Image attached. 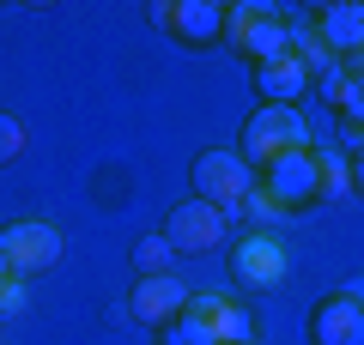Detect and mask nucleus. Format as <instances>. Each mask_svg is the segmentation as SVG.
<instances>
[{"mask_svg": "<svg viewBox=\"0 0 364 345\" xmlns=\"http://www.w3.org/2000/svg\"><path fill=\"white\" fill-rule=\"evenodd\" d=\"M225 43H231L249 67H267V61H279V55H291V18L279 13V6L237 0V6H225Z\"/></svg>", "mask_w": 364, "mask_h": 345, "instance_id": "1", "label": "nucleus"}, {"mask_svg": "<svg viewBox=\"0 0 364 345\" xmlns=\"http://www.w3.org/2000/svg\"><path fill=\"white\" fill-rule=\"evenodd\" d=\"M304 146H310L304 115L286 109V103H261V109L243 121V146H237V158H243V164L261 176L267 164H279L286 152H304Z\"/></svg>", "mask_w": 364, "mask_h": 345, "instance_id": "2", "label": "nucleus"}, {"mask_svg": "<svg viewBox=\"0 0 364 345\" xmlns=\"http://www.w3.org/2000/svg\"><path fill=\"white\" fill-rule=\"evenodd\" d=\"M188 182H195V200H213L219 212L237 218V206L249 200V188H255V170L243 164V158L231 152V146H213V152L195 158V170H188Z\"/></svg>", "mask_w": 364, "mask_h": 345, "instance_id": "3", "label": "nucleus"}, {"mask_svg": "<svg viewBox=\"0 0 364 345\" xmlns=\"http://www.w3.org/2000/svg\"><path fill=\"white\" fill-rule=\"evenodd\" d=\"M164 236H170V248H176V261L213 255V248H225V236H231V212H219L213 200H195V194H188V200L170 206Z\"/></svg>", "mask_w": 364, "mask_h": 345, "instance_id": "4", "label": "nucleus"}, {"mask_svg": "<svg viewBox=\"0 0 364 345\" xmlns=\"http://www.w3.org/2000/svg\"><path fill=\"white\" fill-rule=\"evenodd\" d=\"M261 194H267L279 212H310V206H322V170H316V146H304V152H286L279 164L261 170Z\"/></svg>", "mask_w": 364, "mask_h": 345, "instance_id": "5", "label": "nucleus"}, {"mask_svg": "<svg viewBox=\"0 0 364 345\" xmlns=\"http://www.w3.org/2000/svg\"><path fill=\"white\" fill-rule=\"evenodd\" d=\"M286 273H291V255H286V243L273 230H243L231 243V279L243 291H279Z\"/></svg>", "mask_w": 364, "mask_h": 345, "instance_id": "6", "label": "nucleus"}, {"mask_svg": "<svg viewBox=\"0 0 364 345\" xmlns=\"http://www.w3.org/2000/svg\"><path fill=\"white\" fill-rule=\"evenodd\" d=\"M0 261L13 267V279H37L61 261V230L49 218H13L0 230Z\"/></svg>", "mask_w": 364, "mask_h": 345, "instance_id": "7", "label": "nucleus"}, {"mask_svg": "<svg viewBox=\"0 0 364 345\" xmlns=\"http://www.w3.org/2000/svg\"><path fill=\"white\" fill-rule=\"evenodd\" d=\"M152 18L182 43V49H219L225 43V6L219 0H176V6H158Z\"/></svg>", "mask_w": 364, "mask_h": 345, "instance_id": "8", "label": "nucleus"}, {"mask_svg": "<svg viewBox=\"0 0 364 345\" xmlns=\"http://www.w3.org/2000/svg\"><path fill=\"white\" fill-rule=\"evenodd\" d=\"M188 285L176 279V273H158V279H134V291H128V309H134V321H146V327H170V321L188 309Z\"/></svg>", "mask_w": 364, "mask_h": 345, "instance_id": "9", "label": "nucleus"}, {"mask_svg": "<svg viewBox=\"0 0 364 345\" xmlns=\"http://www.w3.org/2000/svg\"><path fill=\"white\" fill-rule=\"evenodd\" d=\"M310 345H364V303L346 291H328L310 309Z\"/></svg>", "mask_w": 364, "mask_h": 345, "instance_id": "10", "label": "nucleus"}, {"mask_svg": "<svg viewBox=\"0 0 364 345\" xmlns=\"http://www.w3.org/2000/svg\"><path fill=\"white\" fill-rule=\"evenodd\" d=\"M310 25H316V37H322V49L334 55V61H352V55L364 49V6H358V0H334V6H316Z\"/></svg>", "mask_w": 364, "mask_h": 345, "instance_id": "11", "label": "nucleus"}, {"mask_svg": "<svg viewBox=\"0 0 364 345\" xmlns=\"http://www.w3.org/2000/svg\"><path fill=\"white\" fill-rule=\"evenodd\" d=\"M188 315H200L219 345H255V315L231 297H188Z\"/></svg>", "mask_w": 364, "mask_h": 345, "instance_id": "12", "label": "nucleus"}, {"mask_svg": "<svg viewBox=\"0 0 364 345\" xmlns=\"http://www.w3.org/2000/svg\"><path fill=\"white\" fill-rule=\"evenodd\" d=\"M255 91H261V103H286V109H298V97L310 91V67H304L298 55H279V61L255 67Z\"/></svg>", "mask_w": 364, "mask_h": 345, "instance_id": "13", "label": "nucleus"}, {"mask_svg": "<svg viewBox=\"0 0 364 345\" xmlns=\"http://www.w3.org/2000/svg\"><path fill=\"white\" fill-rule=\"evenodd\" d=\"M158 273H176V248H170L164 230H152V236L134 243V279H158Z\"/></svg>", "mask_w": 364, "mask_h": 345, "instance_id": "14", "label": "nucleus"}, {"mask_svg": "<svg viewBox=\"0 0 364 345\" xmlns=\"http://www.w3.org/2000/svg\"><path fill=\"white\" fill-rule=\"evenodd\" d=\"M158 345H219V339H213V327H207L200 315H188V309H182L170 327H158Z\"/></svg>", "mask_w": 364, "mask_h": 345, "instance_id": "15", "label": "nucleus"}, {"mask_svg": "<svg viewBox=\"0 0 364 345\" xmlns=\"http://www.w3.org/2000/svg\"><path fill=\"white\" fill-rule=\"evenodd\" d=\"M316 170H322V200H346V194H352L346 152H316Z\"/></svg>", "mask_w": 364, "mask_h": 345, "instance_id": "16", "label": "nucleus"}, {"mask_svg": "<svg viewBox=\"0 0 364 345\" xmlns=\"http://www.w3.org/2000/svg\"><path fill=\"white\" fill-rule=\"evenodd\" d=\"M340 128L364 133V73H352V79H346V97H340Z\"/></svg>", "mask_w": 364, "mask_h": 345, "instance_id": "17", "label": "nucleus"}, {"mask_svg": "<svg viewBox=\"0 0 364 345\" xmlns=\"http://www.w3.org/2000/svg\"><path fill=\"white\" fill-rule=\"evenodd\" d=\"M346 79H352V67H346V61H334V67H328L322 79H310V91H322V97H328V103L340 109V97H346Z\"/></svg>", "mask_w": 364, "mask_h": 345, "instance_id": "18", "label": "nucleus"}, {"mask_svg": "<svg viewBox=\"0 0 364 345\" xmlns=\"http://www.w3.org/2000/svg\"><path fill=\"white\" fill-rule=\"evenodd\" d=\"M25 152V128H18V115H0V164H13Z\"/></svg>", "mask_w": 364, "mask_h": 345, "instance_id": "19", "label": "nucleus"}, {"mask_svg": "<svg viewBox=\"0 0 364 345\" xmlns=\"http://www.w3.org/2000/svg\"><path fill=\"white\" fill-rule=\"evenodd\" d=\"M18 309H25V279H13L6 291H0V321H6V315H18Z\"/></svg>", "mask_w": 364, "mask_h": 345, "instance_id": "20", "label": "nucleus"}, {"mask_svg": "<svg viewBox=\"0 0 364 345\" xmlns=\"http://www.w3.org/2000/svg\"><path fill=\"white\" fill-rule=\"evenodd\" d=\"M346 170H352V194L364 200V146H358V152H346Z\"/></svg>", "mask_w": 364, "mask_h": 345, "instance_id": "21", "label": "nucleus"}, {"mask_svg": "<svg viewBox=\"0 0 364 345\" xmlns=\"http://www.w3.org/2000/svg\"><path fill=\"white\" fill-rule=\"evenodd\" d=\"M6 285H13V267H6V261H0V291H6Z\"/></svg>", "mask_w": 364, "mask_h": 345, "instance_id": "22", "label": "nucleus"}]
</instances>
